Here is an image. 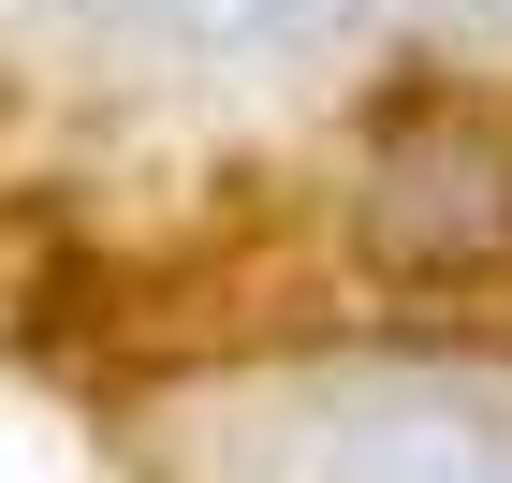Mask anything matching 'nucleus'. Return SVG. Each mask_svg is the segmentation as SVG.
Segmentation results:
<instances>
[{
    "instance_id": "obj_1",
    "label": "nucleus",
    "mask_w": 512,
    "mask_h": 483,
    "mask_svg": "<svg viewBox=\"0 0 512 483\" xmlns=\"http://www.w3.org/2000/svg\"><path fill=\"white\" fill-rule=\"evenodd\" d=\"M220 483H512V366L469 352H352L278 366L205 410Z\"/></svg>"
},
{
    "instance_id": "obj_2",
    "label": "nucleus",
    "mask_w": 512,
    "mask_h": 483,
    "mask_svg": "<svg viewBox=\"0 0 512 483\" xmlns=\"http://www.w3.org/2000/svg\"><path fill=\"white\" fill-rule=\"evenodd\" d=\"M425 15H454V0H425Z\"/></svg>"
}]
</instances>
